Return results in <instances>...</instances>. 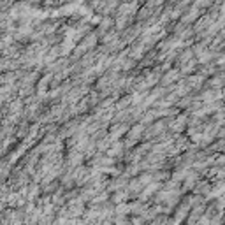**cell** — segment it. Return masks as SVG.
Here are the masks:
<instances>
[{"mask_svg":"<svg viewBox=\"0 0 225 225\" xmlns=\"http://www.w3.org/2000/svg\"><path fill=\"white\" fill-rule=\"evenodd\" d=\"M176 78H178V72H176V71H173L171 74H167V76L164 78V84H165V83H171V81H174Z\"/></svg>","mask_w":225,"mask_h":225,"instance_id":"obj_2","label":"cell"},{"mask_svg":"<svg viewBox=\"0 0 225 225\" xmlns=\"http://www.w3.org/2000/svg\"><path fill=\"white\" fill-rule=\"evenodd\" d=\"M208 190H211V188H209V185L206 183V181H202L201 185L195 186V194H204V192H208Z\"/></svg>","mask_w":225,"mask_h":225,"instance_id":"obj_1","label":"cell"},{"mask_svg":"<svg viewBox=\"0 0 225 225\" xmlns=\"http://www.w3.org/2000/svg\"><path fill=\"white\" fill-rule=\"evenodd\" d=\"M130 100H132L130 97H125L123 100H120V102H118V109H123V107H127V106L130 104Z\"/></svg>","mask_w":225,"mask_h":225,"instance_id":"obj_3","label":"cell"}]
</instances>
